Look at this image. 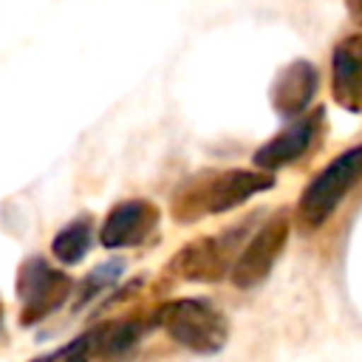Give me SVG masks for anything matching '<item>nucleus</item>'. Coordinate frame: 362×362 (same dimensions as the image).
Instances as JSON below:
<instances>
[{
	"label": "nucleus",
	"mask_w": 362,
	"mask_h": 362,
	"mask_svg": "<svg viewBox=\"0 0 362 362\" xmlns=\"http://www.w3.org/2000/svg\"><path fill=\"white\" fill-rule=\"evenodd\" d=\"M274 178L269 173L257 170H223V173H204L189 181H184L175 192L173 212L178 221H195L204 215H221L252 195L272 189Z\"/></svg>",
	"instance_id": "f257e3e1"
},
{
	"label": "nucleus",
	"mask_w": 362,
	"mask_h": 362,
	"mask_svg": "<svg viewBox=\"0 0 362 362\" xmlns=\"http://www.w3.org/2000/svg\"><path fill=\"white\" fill-rule=\"evenodd\" d=\"M161 328L192 354H218L229 339L226 317L206 300H175L158 311Z\"/></svg>",
	"instance_id": "f03ea898"
},
{
	"label": "nucleus",
	"mask_w": 362,
	"mask_h": 362,
	"mask_svg": "<svg viewBox=\"0 0 362 362\" xmlns=\"http://www.w3.org/2000/svg\"><path fill=\"white\" fill-rule=\"evenodd\" d=\"M359 178H362V147L339 153L303 189V195L297 201V221L305 229L322 226L334 215L339 201L359 184Z\"/></svg>",
	"instance_id": "7ed1b4c3"
},
{
	"label": "nucleus",
	"mask_w": 362,
	"mask_h": 362,
	"mask_svg": "<svg viewBox=\"0 0 362 362\" xmlns=\"http://www.w3.org/2000/svg\"><path fill=\"white\" fill-rule=\"evenodd\" d=\"M288 240V215L286 212H274L255 235L252 240L243 246V252L238 255V260L232 263V283L238 288H255L260 286L269 272L274 269L277 257L283 255Z\"/></svg>",
	"instance_id": "20e7f679"
},
{
	"label": "nucleus",
	"mask_w": 362,
	"mask_h": 362,
	"mask_svg": "<svg viewBox=\"0 0 362 362\" xmlns=\"http://www.w3.org/2000/svg\"><path fill=\"white\" fill-rule=\"evenodd\" d=\"M17 294L23 303V322H37L57 311L71 294V277L48 266L42 257H31L20 266Z\"/></svg>",
	"instance_id": "39448f33"
},
{
	"label": "nucleus",
	"mask_w": 362,
	"mask_h": 362,
	"mask_svg": "<svg viewBox=\"0 0 362 362\" xmlns=\"http://www.w3.org/2000/svg\"><path fill=\"white\" fill-rule=\"evenodd\" d=\"M156 226H158V206L144 198H130L116 204L105 215L99 226V240L105 249H127L144 243Z\"/></svg>",
	"instance_id": "423d86ee"
},
{
	"label": "nucleus",
	"mask_w": 362,
	"mask_h": 362,
	"mask_svg": "<svg viewBox=\"0 0 362 362\" xmlns=\"http://www.w3.org/2000/svg\"><path fill=\"white\" fill-rule=\"evenodd\" d=\"M331 90L339 107L362 113V37H345L331 57Z\"/></svg>",
	"instance_id": "0eeeda50"
},
{
	"label": "nucleus",
	"mask_w": 362,
	"mask_h": 362,
	"mask_svg": "<svg viewBox=\"0 0 362 362\" xmlns=\"http://www.w3.org/2000/svg\"><path fill=\"white\" fill-rule=\"evenodd\" d=\"M320 122H322V113H308L305 119L288 124L286 130H280L274 139H269L257 153H255V164L266 173L272 170H280L286 164H294L308 147L311 141L317 139V130H320Z\"/></svg>",
	"instance_id": "6e6552de"
},
{
	"label": "nucleus",
	"mask_w": 362,
	"mask_h": 362,
	"mask_svg": "<svg viewBox=\"0 0 362 362\" xmlns=\"http://www.w3.org/2000/svg\"><path fill=\"white\" fill-rule=\"evenodd\" d=\"M173 272L184 280H195V283H215L221 280L229 269V255H226V240L223 238H201L187 243L175 260H173Z\"/></svg>",
	"instance_id": "1a4fd4ad"
},
{
	"label": "nucleus",
	"mask_w": 362,
	"mask_h": 362,
	"mask_svg": "<svg viewBox=\"0 0 362 362\" xmlns=\"http://www.w3.org/2000/svg\"><path fill=\"white\" fill-rule=\"evenodd\" d=\"M317 85H320V76H317V68L305 59H297L291 65H286L274 85H272V105L280 116H300L308 110L311 99L317 96Z\"/></svg>",
	"instance_id": "9d476101"
},
{
	"label": "nucleus",
	"mask_w": 362,
	"mask_h": 362,
	"mask_svg": "<svg viewBox=\"0 0 362 362\" xmlns=\"http://www.w3.org/2000/svg\"><path fill=\"white\" fill-rule=\"evenodd\" d=\"M90 238H93L90 218L82 215V218L71 221L68 226H62V229L54 235V240H51V252H54V257H57L59 263L74 266V263H79V260L88 255V249H90Z\"/></svg>",
	"instance_id": "9b49d317"
},
{
	"label": "nucleus",
	"mask_w": 362,
	"mask_h": 362,
	"mask_svg": "<svg viewBox=\"0 0 362 362\" xmlns=\"http://www.w3.org/2000/svg\"><path fill=\"white\" fill-rule=\"evenodd\" d=\"M122 263L119 260H113V263H105V266H96L85 280H82V300H88V297H93V294H99L102 288H107L119 274H122Z\"/></svg>",
	"instance_id": "f8f14e48"
},
{
	"label": "nucleus",
	"mask_w": 362,
	"mask_h": 362,
	"mask_svg": "<svg viewBox=\"0 0 362 362\" xmlns=\"http://www.w3.org/2000/svg\"><path fill=\"white\" fill-rule=\"evenodd\" d=\"M348 11H351V17L362 25V0H348Z\"/></svg>",
	"instance_id": "ddd939ff"
}]
</instances>
